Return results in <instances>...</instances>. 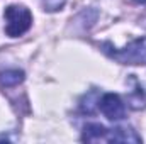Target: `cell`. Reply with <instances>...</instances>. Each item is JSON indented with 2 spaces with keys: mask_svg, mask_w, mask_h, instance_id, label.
Returning <instances> with one entry per match:
<instances>
[{
  "mask_svg": "<svg viewBox=\"0 0 146 144\" xmlns=\"http://www.w3.org/2000/svg\"><path fill=\"white\" fill-rule=\"evenodd\" d=\"M82 141L85 143H109V129L104 127L102 124H88L83 129Z\"/></svg>",
  "mask_w": 146,
  "mask_h": 144,
  "instance_id": "277c9868",
  "label": "cell"
},
{
  "mask_svg": "<svg viewBox=\"0 0 146 144\" xmlns=\"http://www.w3.org/2000/svg\"><path fill=\"white\" fill-rule=\"evenodd\" d=\"M99 108L100 112L112 122H117V120H122L126 117V107H124V102L121 100L119 95L115 93H104L100 98H99Z\"/></svg>",
  "mask_w": 146,
  "mask_h": 144,
  "instance_id": "3957f363",
  "label": "cell"
},
{
  "mask_svg": "<svg viewBox=\"0 0 146 144\" xmlns=\"http://www.w3.org/2000/svg\"><path fill=\"white\" fill-rule=\"evenodd\" d=\"M24 71L22 70H5L0 73V85L3 88H12L17 87L19 83L24 81Z\"/></svg>",
  "mask_w": 146,
  "mask_h": 144,
  "instance_id": "52a82bcc",
  "label": "cell"
},
{
  "mask_svg": "<svg viewBox=\"0 0 146 144\" xmlns=\"http://www.w3.org/2000/svg\"><path fill=\"white\" fill-rule=\"evenodd\" d=\"M66 0H42V7L48 12H58L65 7Z\"/></svg>",
  "mask_w": 146,
  "mask_h": 144,
  "instance_id": "ba28073f",
  "label": "cell"
},
{
  "mask_svg": "<svg viewBox=\"0 0 146 144\" xmlns=\"http://www.w3.org/2000/svg\"><path fill=\"white\" fill-rule=\"evenodd\" d=\"M109 143H141V137L131 127L109 129Z\"/></svg>",
  "mask_w": 146,
  "mask_h": 144,
  "instance_id": "8992f818",
  "label": "cell"
},
{
  "mask_svg": "<svg viewBox=\"0 0 146 144\" xmlns=\"http://www.w3.org/2000/svg\"><path fill=\"white\" fill-rule=\"evenodd\" d=\"M134 2H138V3H146V0H134Z\"/></svg>",
  "mask_w": 146,
  "mask_h": 144,
  "instance_id": "9c48e42d",
  "label": "cell"
},
{
  "mask_svg": "<svg viewBox=\"0 0 146 144\" xmlns=\"http://www.w3.org/2000/svg\"><path fill=\"white\" fill-rule=\"evenodd\" d=\"M5 17V34L10 37H19L27 32L33 26V14L24 5H9L3 12Z\"/></svg>",
  "mask_w": 146,
  "mask_h": 144,
  "instance_id": "7a4b0ae2",
  "label": "cell"
},
{
  "mask_svg": "<svg viewBox=\"0 0 146 144\" xmlns=\"http://www.w3.org/2000/svg\"><path fill=\"white\" fill-rule=\"evenodd\" d=\"M102 51L121 65H146V37L134 39L126 48L117 49L110 42L100 44Z\"/></svg>",
  "mask_w": 146,
  "mask_h": 144,
  "instance_id": "6da1fadb",
  "label": "cell"
},
{
  "mask_svg": "<svg viewBox=\"0 0 146 144\" xmlns=\"http://www.w3.org/2000/svg\"><path fill=\"white\" fill-rule=\"evenodd\" d=\"M131 83L134 85V88L129 92L127 95V104L129 107L134 108V110H139V108L146 107V88L134 78V75H131Z\"/></svg>",
  "mask_w": 146,
  "mask_h": 144,
  "instance_id": "5b68a950",
  "label": "cell"
}]
</instances>
